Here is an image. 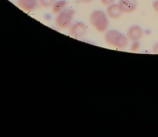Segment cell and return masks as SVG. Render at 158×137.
Wrapping results in <instances>:
<instances>
[{
  "instance_id": "1",
  "label": "cell",
  "mask_w": 158,
  "mask_h": 137,
  "mask_svg": "<svg viewBox=\"0 0 158 137\" xmlns=\"http://www.w3.org/2000/svg\"><path fill=\"white\" fill-rule=\"evenodd\" d=\"M104 40L109 46L117 50H124L129 44L127 37L116 30H110L106 32Z\"/></svg>"
},
{
  "instance_id": "2",
  "label": "cell",
  "mask_w": 158,
  "mask_h": 137,
  "mask_svg": "<svg viewBox=\"0 0 158 137\" xmlns=\"http://www.w3.org/2000/svg\"><path fill=\"white\" fill-rule=\"evenodd\" d=\"M90 23L97 32L105 33L109 27L107 15L101 10H94L90 15Z\"/></svg>"
},
{
  "instance_id": "3",
  "label": "cell",
  "mask_w": 158,
  "mask_h": 137,
  "mask_svg": "<svg viewBox=\"0 0 158 137\" xmlns=\"http://www.w3.org/2000/svg\"><path fill=\"white\" fill-rule=\"evenodd\" d=\"M74 16V11L70 8H65L56 15L54 23L58 28L60 30L69 29L72 25Z\"/></svg>"
},
{
  "instance_id": "4",
  "label": "cell",
  "mask_w": 158,
  "mask_h": 137,
  "mask_svg": "<svg viewBox=\"0 0 158 137\" xmlns=\"http://www.w3.org/2000/svg\"><path fill=\"white\" fill-rule=\"evenodd\" d=\"M87 32V26L83 22H76L71 25L69 34L73 38L80 40L84 38Z\"/></svg>"
},
{
  "instance_id": "5",
  "label": "cell",
  "mask_w": 158,
  "mask_h": 137,
  "mask_svg": "<svg viewBox=\"0 0 158 137\" xmlns=\"http://www.w3.org/2000/svg\"><path fill=\"white\" fill-rule=\"evenodd\" d=\"M143 36V29L139 26L133 25L129 27L127 32V37L128 40L134 42H139Z\"/></svg>"
},
{
  "instance_id": "6",
  "label": "cell",
  "mask_w": 158,
  "mask_h": 137,
  "mask_svg": "<svg viewBox=\"0 0 158 137\" xmlns=\"http://www.w3.org/2000/svg\"><path fill=\"white\" fill-rule=\"evenodd\" d=\"M118 5L122 13L129 14L137 10V0H119Z\"/></svg>"
},
{
  "instance_id": "7",
  "label": "cell",
  "mask_w": 158,
  "mask_h": 137,
  "mask_svg": "<svg viewBox=\"0 0 158 137\" xmlns=\"http://www.w3.org/2000/svg\"><path fill=\"white\" fill-rule=\"evenodd\" d=\"M17 6L22 10L27 13H30L34 11L38 6V0H17Z\"/></svg>"
},
{
  "instance_id": "8",
  "label": "cell",
  "mask_w": 158,
  "mask_h": 137,
  "mask_svg": "<svg viewBox=\"0 0 158 137\" xmlns=\"http://www.w3.org/2000/svg\"><path fill=\"white\" fill-rule=\"evenodd\" d=\"M123 13L120 10V7L118 4L116 3H113L110 5L106 8V15L109 19H113V20H117L121 17Z\"/></svg>"
},
{
  "instance_id": "9",
  "label": "cell",
  "mask_w": 158,
  "mask_h": 137,
  "mask_svg": "<svg viewBox=\"0 0 158 137\" xmlns=\"http://www.w3.org/2000/svg\"><path fill=\"white\" fill-rule=\"evenodd\" d=\"M67 5H68V2L66 0H58V1H56L52 7V13L55 15L58 14L63 10L66 8Z\"/></svg>"
},
{
  "instance_id": "10",
  "label": "cell",
  "mask_w": 158,
  "mask_h": 137,
  "mask_svg": "<svg viewBox=\"0 0 158 137\" xmlns=\"http://www.w3.org/2000/svg\"><path fill=\"white\" fill-rule=\"evenodd\" d=\"M38 4L43 8H49L52 7L56 0H38Z\"/></svg>"
},
{
  "instance_id": "11",
  "label": "cell",
  "mask_w": 158,
  "mask_h": 137,
  "mask_svg": "<svg viewBox=\"0 0 158 137\" xmlns=\"http://www.w3.org/2000/svg\"><path fill=\"white\" fill-rule=\"evenodd\" d=\"M140 48V44L139 42H134L132 43L131 46V48H130V50L132 52H136Z\"/></svg>"
},
{
  "instance_id": "12",
  "label": "cell",
  "mask_w": 158,
  "mask_h": 137,
  "mask_svg": "<svg viewBox=\"0 0 158 137\" xmlns=\"http://www.w3.org/2000/svg\"><path fill=\"white\" fill-rule=\"evenodd\" d=\"M114 1H115V0H101V2L102 5L109 6L114 3Z\"/></svg>"
},
{
  "instance_id": "13",
  "label": "cell",
  "mask_w": 158,
  "mask_h": 137,
  "mask_svg": "<svg viewBox=\"0 0 158 137\" xmlns=\"http://www.w3.org/2000/svg\"><path fill=\"white\" fill-rule=\"evenodd\" d=\"M152 7L154 11H156V12L158 14V0H156V1L153 2L152 4Z\"/></svg>"
},
{
  "instance_id": "14",
  "label": "cell",
  "mask_w": 158,
  "mask_h": 137,
  "mask_svg": "<svg viewBox=\"0 0 158 137\" xmlns=\"http://www.w3.org/2000/svg\"><path fill=\"white\" fill-rule=\"evenodd\" d=\"M153 52L156 54H158V43L156 44L153 47Z\"/></svg>"
},
{
  "instance_id": "15",
  "label": "cell",
  "mask_w": 158,
  "mask_h": 137,
  "mask_svg": "<svg viewBox=\"0 0 158 137\" xmlns=\"http://www.w3.org/2000/svg\"><path fill=\"white\" fill-rule=\"evenodd\" d=\"M80 1H81L82 3H85V4H88V3H90L93 2L94 1V0H80Z\"/></svg>"
}]
</instances>
